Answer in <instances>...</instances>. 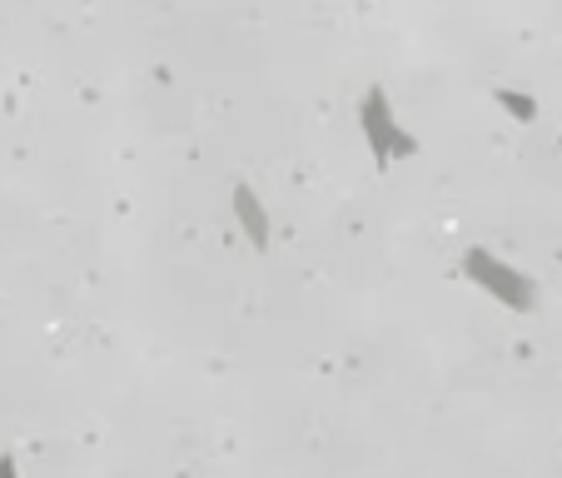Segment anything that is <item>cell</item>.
<instances>
[{"instance_id":"obj_4","label":"cell","mask_w":562,"mask_h":478,"mask_svg":"<svg viewBox=\"0 0 562 478\" xmlns=\"http://www.w3.org/2000/svg\"><path fill=\"white\" fill-rule=\"evenodd\" d=\"M498 100L508 110H518V115H532V100H522V96H508V90H498Z\"/></svg>"},{"instance_id":"obj_3","label":"cell","mask_w":562,"mask_h":478,"mask_svg":"<svg viewBox=\"0 0 562 478\" xmlns=\"http://www.w3.org/2000/svg\"><path fill=\"white\" fill-rule=\"evenodd\" d=\"M234 214H239V220L249 224V234H255V245H265V234H269V224H265V210H259V204H255V194H249L245 185L234 190Z\"/></svg>"},{"instance_id":"obj_2","label":"cell","mask_w":562,"mask_h":478,"mask_svg":"<svg viewBox=\"0 0 562 478\" xmlns=\"http://www.w3.org/2000/svg\"><path fill=\"white\" fill-rule=\"evenodd\" d=\"M463 269L473 275V285H483L488 294H498L503 304L532 309V279L522 275V269H513V265H503V259H493L488 249H473V255L463 259Z\"/></svg>"},{"instance_id":"obj_1","label":"cell","mask_w":562,"mask_h":478,"mask_svg":"<svg viewBox=\"0 0 562 478\" xmlns=\"http://www.w3.org/2000/svg\"><path fill=\"white\" fill-rule=\"evenodd\" d=\"M359 130H363V140H369V149L379 155V165H389L393 155H414V135H408L404 125H398V115H393V105H389V96H383V86H373L369 96H363V105H359Z\"/></svg>"},{"instance_id":"obj_5","label":"cell","mask_w":562,"mask_h":478,"mask_svg":"<svg viewBox=\"0 0 562 478\" xmlns=\"http://www.w3.org/2000/svg\"><path fill=\"white\" fill-rule=\"evenodd\" d=\"M0 478H15V468H11V458H0Z\"/></svg>"}]
</instances>
